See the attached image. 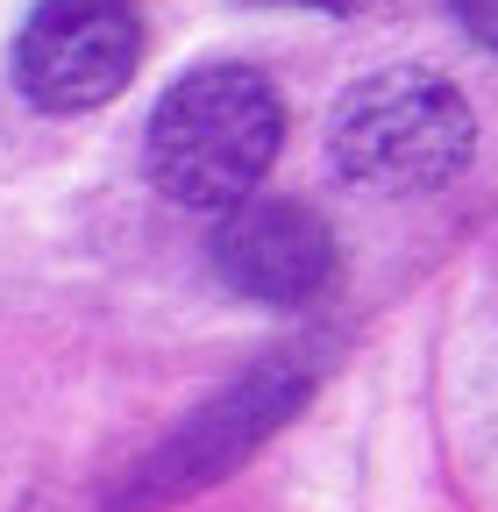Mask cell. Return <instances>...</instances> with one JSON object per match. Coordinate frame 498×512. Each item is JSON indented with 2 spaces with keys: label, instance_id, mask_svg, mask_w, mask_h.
<instances>
[{
  "label": "cell",
  "instance_id": "cell-5",
  "mask_svg": "<svg viewBox=\"0 0 498 512\" xmlns=\"http://www.w3.org/2000/svg\"><path fill=\"white\" fill-rule=\"evenodd\" d=\"M214 271L235 299L257 306H314L335 278V235L314 207L249 192L214 228Z\"/></svg>",
  "mask_w": 498,
  "mask_h": 512
},
{
  "label": "cell",
  "instance_id": "cell-3",
  "mask_svg": "<svg viewBox=\"0 0 498 512\" xmlns=\"http://www.w3.org/2000/svg\"><path fill=\"white\" fill-rule=\"evenodd\" d=\"M143 22L129 0H43L15 36V86L43 114L107 107L136 79Z\"/></svg>",
  "mask_w": 498,
  "mask_h": 512
},
{
  "label": "cell",
  "instance_id": "cell-7",
  "mask_svg": "<svg viewBox=\"0 0 498 512\" xmlns=\"http://www.w3.org/2000/svg\"><path fill=\"white\" fill-rule=\"evenodd\" d=\"M306 8H328V15H378V8H399V0H306Z\"/></svg>",
  "mask_w": 498,
  "mask_h": 512
},
{
  "label": "cell",
  "instance_id": "cell-1",
  "mask_svg": "<svg viewBox=\"0 0 498 512\" xmlns=\"http://www.w3.org/2000/svg\"><path fill=\"white\" fill-rule=\"evenodd\" d=\"M285 143V107L249 64H200L185 72L143 136L150 185L178 207H235L257 192Z\"/></svg>",
  "mask_w": 498,
  "mask_h": 512
},
{
  "label": "cell",
  "instance_id": "cell-4",
  "mask_svg": "<svg viewBox=\"0 0 498 512\" xmlns=\"http://www.w3.org/2000/svg\"><path fill=\"white\" fill-rule=\"evenodd\" d=\"M306 392H314V370H306V356H271V363H257L228 399H214V413H200V420H185L157 456L136 470V484H129V498L121 505H157V498H178V491H200L207 477H221V470H235L249 448H257Z\"/></svg>",
  "mask_w": 498,
  "mask_h": 512
},
{
  "label": "cell",
  "instance_id": "cell-6",
  "mask_svg": "<svg viewBox=\"0 0 498 512\" xmlns=\"http://www.w3.org/2000/svg\"><path fill=\"white\" fill-rule=\"evenodd\" d=\"M449 8H456L463 36H477L484 50H498V0H449Z\"/></svg>",
  "mask_w": 498,
  "mask_h": 512
},
{
  "label": "cell",
  "instance_id": "cell-2",
  "mask_svg": "<svg viewBox=\"0 0 498 512\" xmlns=\"http://www.w3.org/2000/svg\"><path fill=\"white\" fill-rule=\"evenodd\" d=\"M328 150L342 185L406 200V192H442L449 178H463L477 150V121L442 72L392 64V72H370L363 86L342 93L328 121Z\"/></svg>",
  "mask_w": 498,
  "mask_h": 512
}]
</instances>
